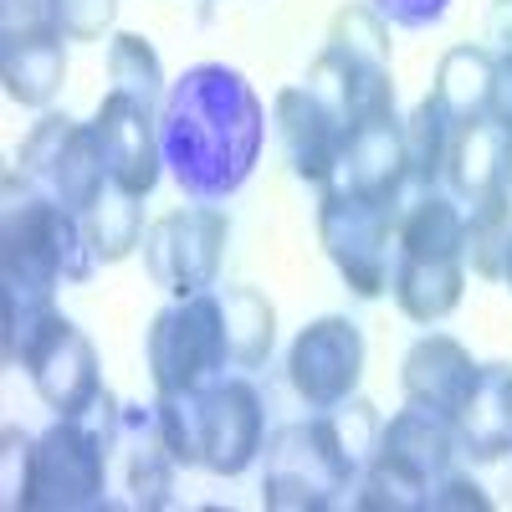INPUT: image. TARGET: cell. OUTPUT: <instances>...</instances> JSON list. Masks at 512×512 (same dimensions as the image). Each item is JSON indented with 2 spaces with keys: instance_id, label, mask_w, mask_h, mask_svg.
<instances>
[{
  "instance_id": "cell-1",
  "label": "cell",
  "mask_w": 512,
  "mask_h": 512,
  "mask_svg": "<svg viewBox=\"0 0 512 512\" xmlns=\"http://www.w3.org/2000/svg\"><path fill=\"white\" fill-rule=\"evenodd\" d=\"M267 139V108L251 93V82L226 62H200L180 82H169L159 108V149L164 169L195 205L231 200Z\"/></svg>"
},
{
  "instance_id": "cell-2",
  "label": "cell",
  "mask_w": 512,
  "mask_h": 512,
  "mask_svg": "<svg viewBox=\"0 0 512 512\" xmlns=\"http://www.w3.org/2000/svg\"><path fill=\"white\" fill-rule=\"evenodd\" d=\"M98 256L82 231V216L47 195H31L21 205L0 210V282L57 292L72 282H88Z\"/></svg>"
},
{
  "instance_id": "cell-3",
  "label": "cell",
  "mask_w": 512,
  "mask_h": 512,
  "mask_svg": "<svg viewBox=\"0 0 512 512\" xmlns=\"http://www.w3.org/2000/svg\"><path fill=\"white\" fill-rule=\"evenodd\" d=\"M262 461H267L262 466L267 512H328L359 482V466L344 456L323 410L313 420H292L282 431H272L262 446Z\"/></svg>"
},
{
  "instance_id": "cell-4",
  "label": "cell",
  "mask_w": 512,
  "mask_h": 512,
  "mask_svg": "<svg viewBox=\"0 0 512 512\" xmlns=\"http://www.w3.org/2000/svg\"><path fill=\"white\" fill-rule=\"evenodd\" d=\"M318 241L328 251V262L338 267L344 287L364 303L390 292L395 282V226H400V210L390 205H374L359 200L349 190H318Z\"/></svg>"
},
{
  "instance_id": "cell-5",
  "label": "cell",
  "mask_w": 512,
  "mask_h": 512,
  "mask_svg": "<svg viewBox=\"0 0 512 512\" xmlns=\"http://www.w3.org/2000/svg\"><path fill=\"white\" fill-rule=\"evenodd\" d=\"M149 374L154 390H195V384L221 379L226 359V323H221V292L169 297V308L154 313L149 338Z\"/></svg>"
},
{
  "instance_id": "cell-6",
  "label": "cell",
  "mask_w": 512,
  "mask_h": 512,
  "mask_svg": "<svg viewBox=\"0 0 512 512\" xmlns=\"http://www.w3.org/2000/svg\"><path fill=\"white\" fill-rule=\"evenodd\" d=\"M231 221L216 205H185L164 210V216L144 231V267L169 297H195L210 292L226 262Z\"/></svg>"
},
{
  "instance_id": "cell-7",
  "label": "cell",
  "mask_w": 512,
  "mask_h": 512,
  "mask_svg": "<svg viewBox=\"0 0 512 512\" xmlns=\"http://www.w3.org/2000/svg\"><path fill=\"white\" fill-rule=\"evenodd\" d=\"M108 492V436L88 420L57 415L47 436H36V477L26 512H82L103 507Z\"/></svg>"
},
{
  "instance_id": "cell-8",
  "label": "cell",
  "mask_w": 512,
  "mask_h": 512,
  "mask_svg": "<svg viewBox=\"0 0 512 512\" xmlns=\"http://www.w3.org/2000/svg\"><path fill=\"white\" fill-rule=\"evenodd\" d=\"M287 379L308 410L349 400L364 379V328L354 318H313L287 349Z\"/></svg>"
},
{
  "instance_id": "cell-9",
  "label": "cell",
  "mask_w": 512,
  "mask_h": 512,
  "mask_svg": "<svg viewBox=\"0 0 512 512\" xmlns=\"http://www.w3.org/2000/svg\"><path fill=\"white\" fill-rule=\"evenodd\" d=\"M36 384L41 405L52 415H67V420H88L103 400V379H98V349L88 344L72 318L52 313V323L36 333V344L21 364Z\"/></svg>"
},
{
  "instance_id": "cell-10",
  "label": "cell",
  "mask_w": 512,
  "mask_h": 512,
  "mask_svg": "<svg viewBox=\"0 0 512 512\" xmlns=\"http://www.w3.org/2000/svg\"><path fill=\"white\" fill-rule=\"evenodd\" d=\"M328 190H349L359 200L405 210L410 159H405V118L395 108L344 128V154H338V175Z\"/></svg>"
},
{
  "instance_id": "cell-11",
  "label": "cell",
  "mask_w": 512,
  "mask_h": 512,
  "mask_svg": "<svg viewBox=\"0 0 512 512\" xmlns=\"http://www.w3.org/2000/svg\"><path fill=\"white\" fill-rule=\"evenodd\" d=\"M93 134L108 159V180L128 195H149L164 175V149H159V108L108 88V98L93 113Z\"/></svg>"
},
{
  "instance_id": "cell-12",
  "label": "cell",
  "mask_w": 512,
  "mask_h": 512,
  "mask_svg": "<svg viewBox=\"0 0 512 512\" xmlns=\"http://www.w3.org/2000/svg\"><path fill=\"white\" fill-rule=\"evenodd\" d=\"M267 446V410L251 379L205 384V472L241 477Z\"/></svg>"
},
{
  "instance_id": "cell-13",
  "label": "cell",
  "mask_w": 512,
  "mask_h": 512,
  "mask_svg": "<svg viewBox=\"0 0 512 512\" xmlns=\"http://www.w3.org/2000/svg\"><path fill=\"white\" fill-rule=\"evenodd\" d=\"M108 436V451H123V492H128V507L139 512H159L175 502V472L180 461L169 456L164 436H159V420H154V405H134L123 415H108L103 425Z\"/></svg>"
},
{
  "instance_id": "cell-14",
  "label": "cell",
  "mask_w": 512,
  "mask_h": 512,
  "mask_svg": "<svg viewBox=\"0 0 512 512\" xmlns=\"http://www.w3.org/2000/svg\"><path fill=\"white\" fill-rule=\"evenodd\" d=\"M272 123H277L282 149L292 159V175L328 190L333 175H338V154H344V128H338V118L313 98L308 82H292V88L277 93Z\"/></svg>"
},
{
  "instance_id": "cell-15",
  "label": "cell",
  "mask_w": 512,
  "mask_h": 512,
  "mask_svg": "<svg viewBox=\"0 0 512 512\" xmlns=\"http://www.w3.org/2000/svg\"><path fill=\"white\" fill-rule=\"evenodd\" d=\"M308 88L338 118V128H354V123H364L374 113L395 108V77H390V67L364 62V57H354L344 47H333V41H323V52L313 57Z\"/></svg>"
},
{
  "instance_id": "cell-16",
  "label": "cell",
  "mask_w": 512,
  "mask_h": 512,
  "mask_svg": "<svg viewBox=\"0 0 512 512\" xmlns=\"http://www.w3.org/2000/svg\"><path fill=\"white\" fill-rule=\"evenodd\" d=\"M477 359L466 344H456V338L446 333H425L410 344L405 364H400V384H405V400L410 405H425V410H441L456 420L461 400L472 395L477 384Z\"/></svg>"
},
{
  "instance_id": "cell-17",
  "label": "cell",
  "mask_w": 512,
  "mask_h": 512,
  "mask_svg": "<svg viewBox=\"0 0 512 512\" xmlns=\"http://www.w3.org/2000/svg\"><path fill=\"white\" fill-rule=\"evenodd\" d=\"M0 82L6 98L21 108H52L67 82V36L47 21L31 31L0 36Z\"/></svg>"
},
{
  "instance_id": "cell-18",
  "label": "cell",
  "mask_w": 512,
  "mask_h": 512,
  "mask_svg": "<svg viewBox=\"0 0 512 512\" xmlns=\"http://www.w3.org/2000/svg\"><path fill=\"white\" fill-rule=\"evenodd\" d=\"M374 456L390 461V466H400V472H410V477H420V482H436V477L451 472L456 456H461L456 425H451V415H441V410H425V405H410V400H405V410H400L395 420H384Z\"/></svg>"
},
{
  "instance_id": "cell-19",
  "label": "cell",
  "mask_w": 512,
  "mask_h": 512,
  "mask_svg": "<svg viewBox=\"0 0 512 512\" xmlns=\"http://www.w3.org/2000/svg\"><path fill=\"white\" fill-rule=\"evenodd\" d=\"M456 446L472 461L512 456V364H482L472 395L456 410Z\"/></svg>"
},
{
  "instance_id": "cell-20",
  "label": "cell",
  "mask_w": 512,
  "mask_h": 512,
  "mask_svg": "<svg viewBox=\"0 0 512 512\" xmlns=\"http://www.w3.org/2000/svg\"><path fill=\"white\" fill-rule=\"evenodd\" d=\"M461 241H466V210L456 195L425 190L400 210L395 226V251L415 256V262H461Z\"/></svg>"
},
{
  "instance_id": "cell-21",
  "label": "cell",
  "mask_w": 512,
  "mask_h": 512,
  "mask_svg": "<svg viewBox=\"0 0 512 512\" xmlns=\"http://www.w3.org/2000/svg\"><path fill=\"white\" fill-rule=\"evenodd\" d=\"M395 308L410 323H441L461 308L466 297V262H415V256H400L395 262Z\"/></svg>"
},
{
  "instance_id": "cell-22",
  "label": "cell",
  "mask_w": 512,
  "mask_h": 512,
  "mask_svg": "<svg viewBox=\"0 0 512 512\" xmlns=\"http://www.w3.org/2000/svg\"><path fill=\"white\" fill-rule=\"evenodd\" d=\"M502 154H507V128H497L492 118L456 123L451 154H446V185H451V195L472 205L477 195L497 190L502 185Z\"/></svg>"
},
{
  "instance_id": "cell-23",
  "label": "cell",
  "mask_w": 512,
  "mask_h": 512,
  "mask_svg": "<svg viewBox=\"0 0 512 512\" xmlns=\"http://www.w3.org/2000/svg\"><path fill=\"white\" fill-rule=\"evenodd\" d=\"M221 323H226V359L236 369H262L277 349V308L262 287H221Z\"/></svg>"
},
{
  "instance_id": "cell-24",
  "label": "cell",
  "mask_w": 512,
  "mask_h": 512,
  "mask_svg": "<svg viewBox=\"0 0 512 512\" xmlns=\"http://www.w3.org/2000/svg\"><path fill=\"white\" fill-rule=\"evenodd\" d=\"M492 67L497 57L487 47H472L461 41L451 47L436 67V103L451 113V123H472V118H487V93H492Z\"/></svg>"
},
{
  "instance_id": "cell-25",
  "label": "cell",
  "mask_w": 512,
  "mask_h": 512,
  "mask_svg": "<svg viewBox=\"0 0 512 512\" xmlns=\"http://www.w3.org/2000/svg\"><path fill=\"white\" fill-rule=\"evenodd\" d=\"M507 246H512V195H507V185H497V190L477 195L472 210H466L461 262L472 267L482 282H502Z\"/></svg>"
},
{
  "instance_id": "cell-26",
  "label": "cell",
  "mask_w": 512,
  "mask_h": 512,
  "mask_svg": "<svg viewBox=\"0 0 512 512\" xmlns=\"http://www.w3.org/2000/svg\"><path fill=\"white\" fill-rule=\"evenodd\" d=\"M82 231H88V246L103 267L123 262L144 246V210L139 195H128L123 185H108L88 210H82Z\"/></svg>"
},
{
  "instance_id": "cell-27",
  "label": "cell",
  "mask_w": 512,
  "mask_h": 512,
  "mask_svg": "<svg viewBox=\"0 0 512 512\" xmlns=\"http://www.w3.org/2000/svg\"><path fill=\"white\" fill-rule=\"evenodd\" d=\"M108 185H113L108 180V159H103V144L93 134V123H77V134H72L67 154L57 159V169H52V180H47V190H41V195L82 216V210H88Z\"/></svg>"
},
{
  "instance_id": "cell-28",
  "label": "cell",
  "mask_w": 512,
  "mask_h": 512,
  "mask_svg": "<svg viewBox=\"0 0 512 512\" xmlns=\"http://www.w3.org/2000/svg\"><path fill=\"white\" fill-rule=\"evenodd\" d=\"M451 134H456V123L451 113L431 98H420L405 118V159H410V185L425 195V190H436V180L446 175V154H451Z\"/></svg>"
},
{
  "instance_id": "cell-29",
  "label": "cell",
  "mask_w": 512,
  "mask_h": 512,
  "mask_svg": "<svg viewBox=\"0 0 512 512\" xmlns=\"http://www.w3.org/2000/svg\"><path fill=\"white\" fill-rule=\"evenodd\" d=\"M154 420L180 466H205V384H195V390H154Z\"/></svg>"
},
{
  "instance_id": "cell-30",
  "label": "cell",
  "mask_w": 512,
  "mask_h": 512,
  "mask_svg": "<svg viewBox=\"0 0 512 512\" xmlns=\"http://www.w3.org/2000/svg\"><path fill=\"white\" fill-rule=\"evenodd\" d=\"M108 82L118 93L149 103V108H164V93H169L159 52L149 47L144 36H134V31H123V36L108 41Z\"/></svg>"
},
{
  "instance_id": "cell-31",
  "label": "cell",
  "mask_w": 512,
  "mask_h": 512,
  "mask_svg": "<svg viewBox=\"0 0 512 512\" xmlns=\"http://www.w3.org/2000/svg\"><path fill=\"white\" fill-rule=\"evenodd\" d=\"M425 492H431V482L374 456L354 482V507L359 512H425Z\"/></svg>"
},
{
  "instance_id": "cell-32",
  "label": "cell",
  "mask_w": 512,
  "mask_h": 512,
  "mask_svg": "<svg viewBox=\"0 0 512 512\" xmlns=\"http://www.w3.org/2000/svg\"><path fill=\"white\" fill-rule=\"evenodd\" d=\"M72 134H77V118H67V113H41L36 128L21 139V149H16V169H21V175H26L36 190H47V180H52L57 159L67 154Z\"/></svg>"
},
{
  "instance_id": "cell-33",
  "label": "cell",
  "mask_w": 512,
  "mask_h": 512,
  "mask_svg": "<svg viewBox=\"0 0 512 512\" xmlns=\"http://www.w3.org/2000/svg\"><path fill=\"white\" fill-rule=\"evenodd\" d=\"M328 41L354 52V57H364V62H379V67H390V57H395L390 21H384L374 6H344L328 21Z\"/></svg>"
},
{
  "instance_id": "cell-34",
  "label": "cell",
  "mask_w": 512,
  "mask_h": 512,
  "mask_svg": "<svg viewBox=\"0 0 512 512\" xmlns=\"http://www.w3.org/2000/svg\"><path fill=\"white\" fill-rule=\"evenodd\" d=\"M328 415V425H333V436H338V446H344V456L359 466V472H364V466L374 461V451H379V431H384V420H379V410L354 390L349 400H338V405H328L323 410Z\"/></svg>"
},
{
  "instance_id": "cell-35",
  "label": "cell",
  "mask_w": 512,
  "mask_h": 512,
  "mask_svg": "<svg viewBox=\"0 0 512 512\" xmlns=\"http://www.w3.org/2000/svg\"><path fill=\"white\" fill-rule=\"evenodd\" d=\"M31 477H36V441L21 425H6L0 431V502H6V512H26Z\"/></svg>"
},
{
  "instance_id": "cell-36",
  "label": "cell",
  "mask_w": 512,
  "mask_h": 512,
  "mask_svg": "<svg viewBox=\"0 0 512 512\" xmlns=\"http://www.w3.org/2000/svg\"><path fill=\"white\" fill-rule=\"evenodd\" d=\"M118 16V0H47V21L67 41H98Z\"/></svg>"
},
{
  "instance_id": "cell-37",
  "label": "cell",
  "mask_w": 512,
  "mask_h": 512,
  "mask_svg": "<svg viewBox=\"0 0 512 512\" xmlns=\"http://www.w3.org/2000/svg\"><path fill=\"white\" fill-rule=\"evenodd\" d=\"M425 512H492V497L451 466V472L436 477L431 492H425Z\"/></svg>"
},
{
  "instance_id": "cell-38",
  "label": "cell",
  "mask_w": 512,
  "mask_h": 512,
  "mask_svg": "<svg viewBox=\"0 0 512 512\" xmlns=\"http://www.w3.org/2000/svg\"><path fill=\"white\" fill-rule=\"evenodd\" d=\"M446 6L451 0H374V11L384 16V21H395V26H436L441 16H446Z\"/></svg>"
},
{
  "instance_id": "cell-39",
  "label": "cell",
  "mask_w": 512,
  "mask_h": 512,
  "mask_svg": "<svg viewBox=\"0 0 512 512\" xmlns=\"http://www.w3.org/2000/svg\"><path fill=\"white\" fill-rule=\"evenodd\" d=\"M487 118L512 134V52H497V67H492V93H487Z\"/></svg>"
},
{
  "instance_id": "cell-40",
  "label": "cell",
  "mask_w": 512,
  "mask_h": 512,
  "mask_svg": "<svg viewBox=\"0 0 512 512\" xmlns=\"http://www.w3.org/2000/svg\"><path fill=\"white\" fill-rule=\"evenodd\" d=\"M492 41H497V52H512V0H492Z\"/></svg>"
},
{
  "instance_id": "cell-41",
  "label": "cell",
  "mask_w": 512,
  "mask_h": 512,
  "mask_svg": "<svg viewBox=\"0 0 512 512\" xmlns=\"http://www.w3.org/2000/svg\"><path fill=\"white\" fill-rule=\"evenodd\" d=\"M502 185H507V195H512V134H507V154H502Z\"/></svg>"
},
{
  "instance_id": "cell-42",
  "label": "cell",
  "mask_w": 512,
  "mask_h": 512,
  "mask_svg": "<svg viewBox=\"0 0 512 512\" xmlns=\"http://www.w3.org/2000/svg\"><path fill=\"white\" fill-rule=\"evenodd\" d=\"M502 287L512 292V246H507V267H502Z\"/></svg>"
}]
</instances>
